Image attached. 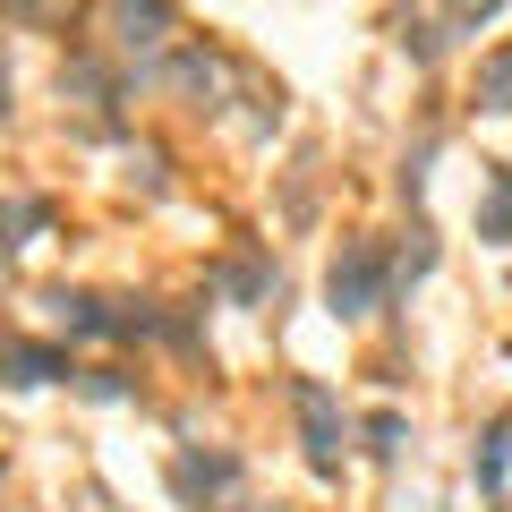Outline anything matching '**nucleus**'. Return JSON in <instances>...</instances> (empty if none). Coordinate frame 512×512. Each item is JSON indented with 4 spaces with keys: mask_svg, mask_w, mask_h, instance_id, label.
<instances>
[{
    "mask_svg": "<svg viewBox=\"0 0 512 512\" xmlns=\"http://www.w3.org/2000/svg\"><path fill=\"white\" fill-rule=\"evenodd\" d=\"M367 453H376V461L402 453V419H393V410H376V419H367Z\"/></svg>",
    "mask_w": 512,
    "mask_h": 512,
    "instance_id": "ddd939ff",
    "label": "nucleus"
},
{
    "mask_svg": "<svg viewBox=\"0 0 512 512\" xmlns=\"http://www.w3.org/2000/svg\"><path fill=\"white\" fill-rule=\"evenodd\" d=\"M86 393H94V402H128V376H120V367H86Z\"/></svg>",
    "mask_w": 512,
    "mask_h": 512,
    "instance_id": "4468645a",
    "label": "nucleus"
},
{
    "mask_svg": "<svg viewBox=\"0 0 512 512\" xmlns=\"http://www.w3.org/2000/svg\"><path fill=\"white\" fill-rule=\"evenodd\" d=\"M478 239H495V248H512V171H495L487 205H478Z\"/></svg>",
    "mask_w": 512,
    "mask_h": 512,
    "instance_id": "1a4fd4ad",
    "label": "nucleus"
},
{
    "mask_svg": "<svg viewBox=\"0 0 512 512\" xmlns=\"http://www.w3.org/2000/svg\"><path fill=\"white\" fill-rule=\"evenodd\" d=\"M9 18H26V26H69V9L77 0H0Z\"/></svg>",
    "mask_w": 512,
    "mask_h": 512,
    "instance_id": "f8f14e48",
    "label": "nucleus"
},
{
    "mask_svg": "<svg viewBox=\"0 0 512 512\" xmlns=\"http://www.w3.org/2000/svg\"><path fill=\"white\" fill-rule=\"evenodd\" d=\"M470 470H478V487H487V495H504V470H512V419H495L487 436H478V461H470Z\"/></svg>",
    "mask_w": 512,
    "mask_h": 512,
    "instance_id": "6e6552de",
    "label": "nucleus"
},
{
    "mask_svg": "<svg viewBox=\"0 0 512 512\" xmlns=\"http://www.w3.org/2000/svg\"><path fill=\"white\" fill-rule=\"evenodd\" d=\"M495 9H504V0H444V35H478Z\"/></svg>",
    "mask_w": 512,
    "mask_h": 512,
    "instance_id": "9b49d317",
    "label": "nucleus"
},
{
    "mask_svg": "<svg viewBox=\"0 0 512 512\" xmlns=\"http://www.w3.org/2000/svg\"><path fill=\"white\" fill-rule=\"evenodd\" d=\"M231 487H239L231 453H180L171 461V495H180V504H205V495H231Z\"/></svg>",
    "mask_w": 512,
    "mask_h": 512,
    "instance_id": "7ed1b4c3",
    "label": "nucleus"
},
{
    "mask_svg": "<svg viewBox=\"0 0 512 512\" xmlns=\"http://www.w3.org/2000/svg\"><path fill=\"white\" fill-rule=\"evenodd\" d=\"M60 376H69V350L0 333V384H60Z\"/></svg>",
    "mask_w": 512,
    "mask_h": 512,
    "instance_id": "20e7f679",
    "label": "nucleus"
},
{
    "mask_svg": "<svg viewBox=\"0 0 512 512\" xmlns=\"http://www.w3.org/2000/svg\"><path fill=\"white\" fill-rule=\"evenodd\" d=\"M214 282L239 299V308H265V299H282V274L265 265V256H231V265H214Z\"/></svg>",
    "mask_w": 512,
    "mask_h": 512,
    "instance_id": "0eeeda50",
    "label": "nucleus"
},
{
    "mask_svg": "<svg viewBox=\"0 0 512 512\" xmlns=\"http://www.w3.org/2000/svg\"><path fill=\"white\" fill-rule=\"evenodd\" d=\"M111 35H120V52L171 43V0H111Z\"/></svg>",
    "mask_w": 512,
    "mask_h": 512,
    "instance_id": "423d86ee",
    "label": "nucleus"
},
{
    "mask_svg": "<svg viewBox=\"0 0 512 512\" xmlns=\"http://www.w3.org/2000/svg\"><path fill=\"white\" fill-rule=\"evenodd\" d=\"M478 111H512V52H495L478 69Z\"/></svg>",
    "mask_w": 512,
    "mask_h": 512,
    "instance_id": "9d476101",
    "label": "nucleus"
},
{
    "mask_svg": "<svg viewBox=\"0 0 512 512\" xmlns=\"http://www.w3.org/2000/svg\"><path fill=\"white\" fill-rule=\"evenodd\" d=\"M291 410H299V436H308V470H342V402H333V384L316 376H291Z\"/></svg>",
    "mask_w": 512,
    "mask_h": 512,
    "instance_id": "f03ea898",
    "label": "nucleus"
},
{
    "mask_svg": "<svg viewBox=\"0 0 512 512\" xmlns=\"http://www.w3.org/2000/svg\"><path fill=\"white\" fill-rule=\"evenodd\" d=\"M384 291H393V256L376 248V239H350L342 256H333V274H325V299L333 316H376Z\"/></svg>",
    "mask_w": 512,
    "mask_h": 512,
    "instance_id": "f257e3e1",
    "label": "nucleus"
},
{
    "mask_svg": "<svg viewBox=\"0 0 512 512\" xmlns=\"http://www.w3.org/2000/svg\"><path fill=\"white\" fill-rule=\"evenodd\" d=\"M43 308H52L77 342H120V308H111V299H94V291H52Z\"/></svg>",
    "mask_w": 512,
    "mask_h": 512,
    "instance_id": "39448f33",
    "label": "nucleus"
}]
</instances>
